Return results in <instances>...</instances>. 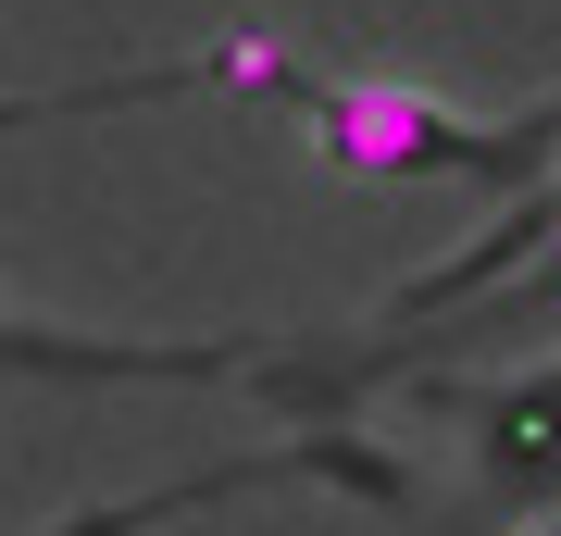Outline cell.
Here are the masks:
<instances>
[{"label":"cell","mask_w":561,"mask_h":536,"mask_svg":"<svg viewBox=\"0 0 561 536\" xmlns=\"http://www.w3.org/2000/svg\"><path fill=\"white\" fill-rule=\"evenodd\" d=\"M262 88H275V76H262ZM287 113H300V138L337 162V175H362V187H400V175L524 187V175L549 162V138H561V113H549V125H461V113H437L424 88H400V76H337V88L287 76Z\"/></svg>","instance_id":"1"},{"label":"cell","mask_w":561,"mask_h":536,"mask_svg":"<svg viewBox=\"0 0 561 536\" xmlns=\"http://www.w3.org/2000/svg\"><path fill=\"white\" fill-rule=\"evenodd\" d=\"M549 312H561V238L537 250V275H524L512 299H486V312H474V324H486V338H512V324H549Z\"/></svg>","instance_id":"2"},{"label":"cell","mask_w":561,"mask_h":536,"mask_svg":"<svg viewBox=\"0 0 561 536\" xmlns=\"http://www.w3.org/2000/svg\"><path fill=\"white\" fill-rule=\"evenodd\" d=\"M537 536H561V512H549V524H537Z\"/></svg>","instance_id":"3"}]
</instances>
